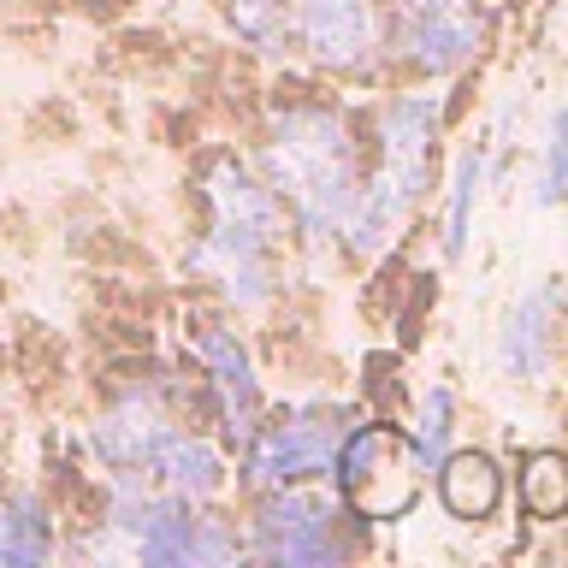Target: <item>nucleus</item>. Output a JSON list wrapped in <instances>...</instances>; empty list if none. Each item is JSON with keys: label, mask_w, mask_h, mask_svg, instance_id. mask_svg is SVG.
I'll return each instance as SVG.
<instances>
[{"label": "nucleus", "mask_w": 568, "mask_h": 568, "mask_svg": "<svg viewBox=\"0 0 568 568\" xmlns=\"http://www.w3.org/2000/svg\"><path fill=\"white\" fill-rule=\"evenodd\" d=\"M557 326H562V291L557 278H539L532 291L509 302L504 326H497V373L515 385H532L557 355Z\"/></svg>", "instance_id": "obj_10"}, {"label": "nucleus", "mask_w": 568, "mask_h": 568, "mask_svg": "<svg viewBox=\"0 0 568 568\" xmlns=\"http://www.w3.org/2000/svg\"><path fill=\"white\" fill-rule=\"evenodd\" d=\"M184 349H190L195 373H202V390H207L220 438L243 444L248 426L261 420V379H255V362H248V344L237 337V326H225V320L190 314L184 320Z\"/></svg>", "instance_id": "obj_8"}, {"label": "nucleus", "mask_w": 568, "mask_h": 568, "mask_svg": "<svg viewBox=\"0 0 568 568\" xmlns=\"http://www.w3.org/2000/svg\"><path fill=\"white\" fill-rule=\"evenodd\" d=\"M291 48L320 71L362 78L379 65V0H291Z\"/></svg>", "instance_id": "obj_9"}, {"label": "nucleus", "mask_w": 568, "mask_h": 568, "mask_svg": "<svg viewBox=\"0 0 568 568\" xmlns=\"http://www.w3.org/2000/svg\"><path fill=\"white\" fill-rule=\"evenodd\" d=\"M53 557V515L36 491L0 497V568H30Z\"/></svg>", "instance_id": "obj_12"}, {"label": "nucleus", "mask_w": 568, "mask_h": 568, "mask_svg": "<svg viewBox=\"0 0 568 568\" xmlns=\"http://www.w3.org/2000/svg\"><path fill=\"white\" fill-rule=\"evenodd\" d=\"M349 426H355V408L349 403H332V397L278 408V415H266V420L248 426L237 479H243L248 491H278V486L332 479L337 444H344Z\"/></svg>", "instance_id": "obj_5"}, {"label": "nucleus", "mask_w": 568, "mask_h": 568, "mask_svg": "<svg viewBox=\"0 0 568 568\" xmlns=\"http://www.w3.org/2000/svg\"><path fill=\"white\" fill-rule=\"evenodd\" d=\"M332 486L355 521H367V527L403 521L426 486V462L415 450V433H403L390 420H355L344 444H337Z\"/></svg>", "instance_id": "obj_6"}, {"label": "nucleus", "mask_w": 568, "mask_h": 568, "mask_svg": "<svg viewBox=\"0 0 568 568\" xmlns=\"http://www.w3.org/2000/svg\"><path fill=\"white\" fill-rule=\"evenodd\" d=\"M532 202L562 207L568 202V101L545 119L539 131V160H532Z\"/></svg>", "instance_id": "obj_16"}, {"label": "nucleus", "mask_w": 568, "mask_h": 568, "mask_svg": "<svg viewBox=\"0 0 568 568\" xmlns=\"http://www.w3.org/2000/svg\"><path fill=\"white\" fill-rule=\"evenodd\" d=\"M225 24L255 53H291V0H225Z\"/></svg>", "instance_id": "obj_15"}, {"label": "nucleus", "mask_w": 568, "mask_h": 568, "mask_svg": "<svg viewBox=\"0 0 568 568\" xmlns=\"http://www.w3.org/2000/svg\"><path fill=\"white\" fill-rule=\"evenodd\" d=\"M444 142V95L433 89H403L373 113V166L362 172V195L344 225V248L355 261H379L403 225L420 213L438 172Z\"/></svg>", "instance_id": "obj_3"}, {"label": "nucleus", "mask_w": 568, "mask_h": 568, "mask_svg": "<svg viewBox=\"0 0 568 568\" xmlns=\"http://www.w3.org/2000/svg\"><path fill=\"white\" fill-rule=\"evenodd\" d=\"M479 190H486V142H468L450 166V190H444V255H462V248H468Z\"/></svg>", "instance_id": "obj_13"}, {"label": "nucleus", "mask_w": 568, "mask_h": 568, "mask_svg": "<svg viewBox=\"0 0 568 568\" xmlns=\"http://www.w3.org/2000/svg\"><path fill=\"white\" fill-rule=\"evenodd\" d=\"M433 479H438V504L468 527L491 521L497 504H504V468L486 450H450L433 468Z\"/></svg>", "instance_id": "obj_11"}, {"label": "nucleus", "mask_w": 568, "mask_h": 568, "mask_svg": "<svg viewBox=\"0 0 568 568\" xmlns=\"http://www.w3.org/2000/svg\"><path fill=\"white\" fill-rule=\"evenodd\" d=\"M202 213L207 231L190 248V273H202L231 308H266L291 243V213L278 190L243 154H213L202 166Z\"/></svg>", "instance_id": "obj_2"}, {"label": "nucleus", "mask_w": 568, "mask_h": 568, "mask_svg": "<svg viewBox=\"0 0 568 568\" xmlns=\"http://www.w3.org/2000/svg\"><path fill=\"white\" fill-rule=\"evenodd\" d=\"M450 433H456V397H450V385H426L420 390V408H415V450L426 462V474L450 456Z\"/></svg>", "instance_id": "obj_17"}, {"label": "nucleus", "mask_w": 568, "mask_h": 568, "mask_svg": "<svg viewBox=\"0 0 568 568\" xmlns=\"http://www.w3.org/2000/svg\"><path fill=\"white\" fill-rule=\"evenodd\" d=\"M255 166L266 172V184L278 190L291 231L308 248L344 243V225L362 195V136L355 119L332 101H278L266 119Z\"/></svg>", "instance_id": "obj_1"}, {"label": "nucleus", "mask_w": 568, "mask_h": 568, "mask_svg": "<svg viewBox=\"0 0 568 568\" xmlns=\"http://www.w3.org/2000/svg\"><path fill=\"white\" fill-rule=\"evenodd\" d=\"M515 497L532 521H562L568 515V456L562 450H527L515 474Z\"/></svg>", "instance_id": "obj_14"}, {"label": "nucleus", "mask_w": 568, "mask_h": 568, "mask_svg": "<svg viewBox=\"0 0 568 568\" xmlns=\"http://www.w3.org/2000/svg\"><path fill=\"white\" fill-rule=\"evenodd\" d=\"M355 515L344 509V497L320 491V479L308 486H278L255 491V509L243 521V550L261 562H291V568H326L355 557Z\"/></svg>", "instance_id": "obj_4"}, {"label": "nucleus", "mask_w": 568, "mask_h": 568, "mask_svg": "<svg viewBox=\"0 0 568 568\" xmlns=\"http://www.w3.org/2000/svg\"><path fill=\"white\" fill-rule=\"evenodd\" d=\"M385 53L415 78H456L486 53L491 18L479 0H379Z\"/></svg>", "instance_id": "obj_7"}]
</instances>
